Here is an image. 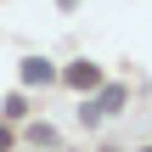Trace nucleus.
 <instances>
[{
	"instance_id": "20e7f679",
	"label": "nucleus",
	"mask_w": 152,
	"mask_h": 152,
	"mask_svg": "<svg viewBox=\"0 0 152 152\" xmlns=\"http://www.w3.org/2000/svg\"><path fill=\"white\" fill-rule=\"evenodd\" d=\"M6 147H11V130H6V124H0V152H6Z\"/></svg>"
},
{
	"instance_id": "f257e3e1",
	"label": "nucleus",
	"mask_w": 152,
	"mask_h": 152,
	"mask_svg": "<svg viewBox=\"0 0 152 152\" xmlns=\"http://www.w3.org/2000/svg\"><path fill=\"white\" fill-rule=\"evenodd\" d=\"M62 79H68L73 90H96V85H102V73H96V62H73V68H68Z\"/></svg>"
},
{
	"instance_id": "7ed1b4c3",
	"label": "nucleus",
	"mask_w": 152,
	"mask_h": 152,
	"mask_svg": "<svg viewBox=\"0 0 152 152\" xmlns=\"http://www.w3.org/2000/svg\"><path fill=\"white\" fill-rule=\"evenodd\" d=\"M118 107H124V85H107V90H102V102H96L90 113H118Z\"/></svg>"
},
{
	"instance_id": "f03ea898",
	"label": "nucleus",
	"mask_w": 152,
	"mask_h": 152,
	"mask_svg": "<svg viewBox=\"0 0 152 152\" xmlns=\"http://www.w3.org/2000/svg\"><path fill=\"white\" fill-rule=\"evenodd\" d=\"M51 79H56V68H51V62H39V56H28V62H23V85H51Z\"/></svg>"
}]
</instances>
